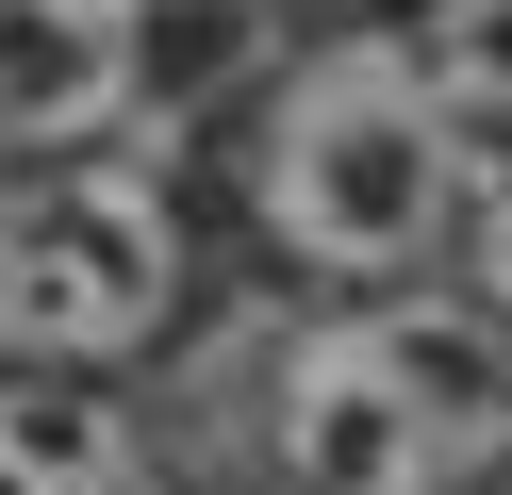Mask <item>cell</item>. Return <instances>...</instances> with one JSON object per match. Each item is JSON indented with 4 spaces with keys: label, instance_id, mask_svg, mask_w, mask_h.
I'll return each instance as SVG.
<instances>
[{
    "label": "cell",
    "instance_id": "obj_5",
    "mask_svg": "<svg viewBox=\"0 0 512 495\" xmlns=\"http://www.w3.org/2000/svg\"><path fill=\"white\" fill-rule=\"evenodd\" d=\"M347 50H380L463 149L512 132V0H347Z\"/></svg>",
    "mask_w": 512,
    "mask_h": 495
},
{
    "label": "cell",
    "instance_id": "obj_6",
    "mask_svg": "<svg viewBox=\"0 0 512 495\" xmlns=\"http://www.w3.org/2000/svg\"><path fill=\"white\" fill-rule=\"evenodd\" d=\"M0 495H133V413L100 380H0Z\"/></svg>",
    "mask_w": 512,
    "mask_h": 495
},
{
    "label": "cell",
    "instance_id": "obj_7",
    "mask_svg": "<svg viewBox=\"0 0 512 495\" xmlns=\"http://www.w3.org/2000/svg\"><path fill=\"white\" fill-rule=\"evenodd\" d=\"M463 297H479V314H496V330H512V182H496V198H479V248H463Z\"/></svg>",
    "mask_w": 512,
    "mask_h": 495
},
{
    "label": "cell",
    "instance_id": "obj_4",
    "mask_svg": "<svg viewBox=\"0 0 512 495\" xmlns=\"http://www.w3.org/2000/svg\"><path fill=\"white\" fill-rule=\"evenodd\" d=\"M149 99V0H0V149H83Z\"/></svg>",
    "mask_w": 512,
    "mask_h": 495
},
{
    "label": "cell",
    "instance_id": "obj_3",
    "mask_svg": "<svg viewBox=\"0 0 512 495\" xmlns=\"http://www.w3.org/2000/svg\"><path fill=\"white\" fill-rule=\"evenodd\" d=\"M182 314V198L116 149H50L0 182V363L100 380Z\"/></svg>",
    "mask_w": 512,
    "mask_h": 495
},
{
    "label": "cell",
    "instance_id": "obj_2",
    "mask_svg": "<svg viewBox=\"0 0 512 495\" xmlns=\"http://www.w3.org/2000/svg\"><path fill=\"white\" fill-rule=\"evenodd\" d=\"M248 198H265V248L314 264V281H364V297H413L430 264L479 248V149L397 83L380 50H298L265 83V132H248Z\"/></svg>",
    "mask_w": 512,
    "mask_h": 495
},
{
    "label": "cell",
    "instance_id": "obj_1",
    "mask_svg": "<svg viewBox=\"0 0 512 495\" xmlns=\"http://www.w3.org/2000/svg\"><path fill=\"white\" fill-rule=\"evenodd\" d=\"M265 479L281 495H479V479H512V330L463 281L314 314L265 363Z\"/></svg>",
    "mask_w": 512,
    "mask_h": 495
}]
</instances>
